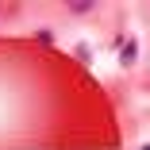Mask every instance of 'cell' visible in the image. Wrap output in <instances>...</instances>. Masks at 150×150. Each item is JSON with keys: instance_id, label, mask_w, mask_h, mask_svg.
I'll list each match as a JSON object with an SVG mask.
<instances>
[{"instance_id": "cell-3", "label": "cell", "mask_w": 150, "mask_h": 150, "mask_svg": "<svg viewBox=\"0 0 150 150\" xmlns=\"http://www.w3.org/2000/svg\"><path fill=\"white\" fill-rule=\"evenodd\" d=\"M35 39H39V42H54V31H46V27H42V31H35Z\"/></svg>"}, {"instance_id": "cell-1", "label": "cell", "mask_w": 150, "mask_h": 150, "mask_svg": "<svg viewBox=\"0 0 150 150\" xmlns=\"http://www.w3.org/2000/svg\"><path fill=\"white\" fill-rule=\"evenodd\" d=\"M115 46H119V66H135L139 62V42L135 39H123V35H119Z\"/></svg>"}, {"instance_id": "cell-2", "label": "cell", "mask_w": 150, "mask_h": 150, "mask_svg": "<svg viewBox=\"0 0 150 150\" xmlns=\"http://www.w3.org/2000/svg\"><path fill=\"white\" fill-rule=\"evenodd\" d=\"M69 12L73 16H85V12H93V4H69Z\"/></svg>"}]
</instances>
